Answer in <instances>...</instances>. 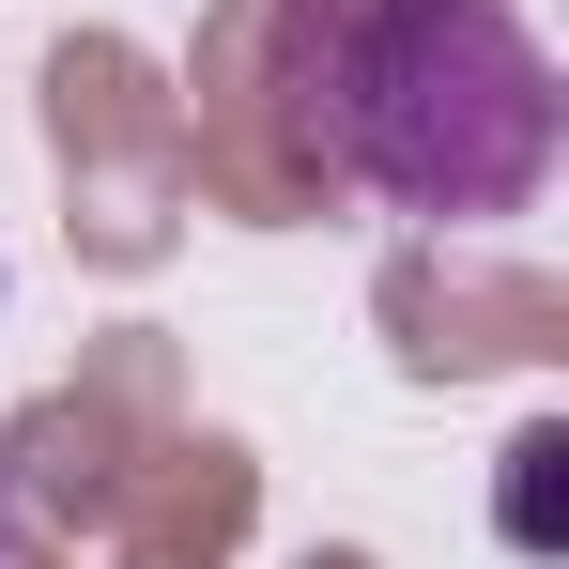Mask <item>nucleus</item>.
I'll return each instance as SVG.
<instances>
[{"label":"nucleus","mask_w":569,"mask_h":569,"mask_svg":"<svg viewBox=\"0 0 569 569\" xmlns=\"http://www.w3.org/2000/svg\"><path fill=\"white\" fill-rule=\"evenodd\" d=\"M278 139L400 216H523L555 170V62L508 0H278Z\"/></svg>","instance_id":"obj_1"},{"label":"nucleus","mask_w":569,"mask_h":569,"mask_svg":"<svg viewBox=\"0 0 569 569\" xmlns=\"http://www.w3.org/2000/svg\"><path fill=\"white\" fill-rule=\"evenodd\" d=\"M555 462H569V431H523L508 447V555H555L569 523H555Z\"/></svg>","instance_id":"obj_2"}]
</instances>
